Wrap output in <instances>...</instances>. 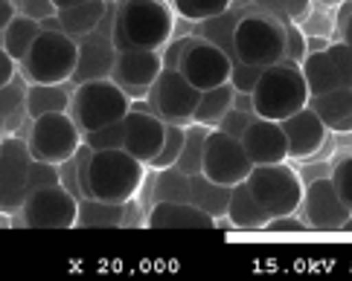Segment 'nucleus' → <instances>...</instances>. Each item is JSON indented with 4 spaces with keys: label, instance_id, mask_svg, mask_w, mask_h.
I'll use <instances>...</instances> for the list:
<instances>
[{
    "label": "nucleus",
    "instance_id": "5",
    "mask_svg": "<svg viewBox=\"0 0 352 281\" xmlns=\"http://www.w3.org/2000/svg\"><path fill=\"white\" fill-rule=\"evenodd\" d=\"M233 61L256 64V67H271L280 58H285V23L262 9L245 12L236 18V27L230 35Z\"/></svg>",
    "mask_w": 352,
    "mask_h": 281
},
{
    "label": "nucleus",
    "instance_id": "28",
    "mask_svg": "<svg viewBox=\"0 0 352 281\" xmlns=\"http://www.w3.org/2000/svg\"><path fill=\"white\" fill-rule=\"evenodd\" d=\"M233 101H236L233 82L219 84V87H212V90H204V93H201L198 108H195V122L207 125V127H216L224 119V113L233 108Z\"/></svg>",
    "mask_w": 352,
    "mask_h": 281
},
{
    "label": "nucleus",
    "instance_id": "24",
    "mask_svg": "<svg viewBox=\"0 0 352 281\" xmlns=\"http://www.w3.org/2000/svg\"><path fill=\"white\" fill-rule=\"evenodd\" d=\"M228 200H230V186H219L212 183L204 174H190V203H195L198 209H204L212 218L228 215Z\"/></svg>",
    "mask_w": 352,
    "mask_h": 281
},
{
    "label": "nucleus",
    "instance_id": "8",
    "mask_svg": "<svg viewBox=\"0 0 352 281\" xmlns=\"http://www.w3.org/2000/svg\"><path fill=\"white\" fill-rule=\"evenodd\" d=\"M82 143H85V134L79 131V125L73 122L67 110L44 113V117L32 119L30 136H27V148L32 160H44L56 165L76 157Z\"/></svg>",
    "mask_w": 352,
    "mask_h": 281
},
{
    "label": "nucleus",
    "instance_id": "36",
    "mask_svg": "<svg viewBox=\"0 0 352 281\" xmlns=\"http://www.w3.org/2000/svg\"><path fill=\"white\" fill-rule=\"evenodd\" d=\"M265 67H256V64H242V61H233V75L230 82L239 93H250L254 90V84L259 82V75Z\"/></svg>",
    "mask_w": 352,
    "mask_h": 281
},
{
    "label": "nucleus",
    "instance_id": "7",
    "mask_svg": "<svg viewBox=\"0 0 352 281\" xmlns=\"http://www.w3.org/2000/svg\"><path fill=\"white\" fill-rule=\"evenodd\" d=\"M248 188L254 195L262 209H265L271 218H280V215H294L303 203V180L300 174L292 169L288 162H276V165H254V171L248 174Z\"/></svg>",
    "mask_w": 352,
    "mask_h": 281
},
{
    "label": "nucleus",
    "instance_id": "34",
    "mask_svg": "<svg viewBox=\"0 0 352 281\" xmlns=\"http://www.w3.org/2000/svg\"><path fill=\"white\" fill-rule=\"evenodd\" d=\"M61 183V171L56 162H44V160H32L30 162V177H27V188H47V186H58Z\"/></svg>",
    "mask_w": 352,
    "mask_h": 281
},
{
    "label": "nucleus",
    "instance_id": "12",
    "mask_svg": "<svg viewBox=\"0 0 352 281\" xmlns=\"http://www.w3.org/2000/svg\"><path fill=\"white\" fill-rule=\"evenodd\" d=\"M178 70L190 79V84H195L201 93L212 90L219 84H228L233 75V58L224 53V49L210 41L204 35H192L190 47L184 49Z\"/></svg>",
    "mask_w": 352,
    "mask_h": 281
},
{
    "label": "nucleus",
    "instance_id": "26",
    "mask_svg": "<svg viewBox=\"0 0 352 281\" xmlns=\"http://www.w3.org/2000/svg\"><path fill=\"white\" fill-rule=\"evenodd\" d=\"M125 218V203H105V200H96V197H85L79 200V218L76 226L85 229H120Z\"/></svg>",
    "mask_w": 352,
    "mask_h": 281
},
{
    "label": "nucleus",
    "instance_id": "30",
    "mask_svg": "<svg viewBox=\"0 0 352 281\" xmlns=\"http://www.w3.org/2000/svg\"><path fill=\"white\" fill-rule=\"evenodd\" d=\"M233 6V0H172L175 15L192 23H204L210 18L224 15Z\"/></svg>",
    "mask_w": 352,
    "mask_h": 281
},
{
    "label": "nucleus",
    "instance_id": "33",
    "mask_svg": "<svg viewBox=\"0 0 352 281\" xmlns=\"http://www.w3.org/2000/svg\"><path fill=\"white\" fill-rule=\"evenodd\" d=\"M85 143L91 145L94 151H105V148H122L125 145V127L122 119L120 122H111L105 127H96V131L85 134Z\"/></svg>",
    "mask_w": 352,
    "mask_h": 281
},
{
    "label": "nucleus",
    "instance_id": "16",
    "mask_svg": "<svg viewBox=\"0 0 352 281\" xmlns=\"http://www.w3.org/2000/svg\"><path fill=\"white\" fill-rule=\"evenodd\" d=\"M242 145L254 165H276L288 162V139L280 122L254 117L242 134Z\"/></svg>",
    "mask_w": 352,
    "mask_h": 281
},
{
    "label": "nucleus",
    "instance_id": "25",
    "mask_svg": "<svg viewBox=\"0 0 352 281\" xmlns=\"http://www.w3.org/2000/svg\"><path fill=\"white\" fill-rule=\"evenodd\" d=\"M38 35H41V21H35L30 15H23V12H18V15L9 21V27L3 29L0 38H3V49L21 64Z\"/></svg>",
    "mask_w": 352,
    "mask_h": 281
},
{
    "label": "nucleus",
    "instance_id": "35",
    "mask_svg": "<svg viewBox=\"0 0 352 281\" xmlns=\"http://www.w3.org/2000/svg\"><path fill=\"white\" fill-rule=\"evenodd\" d=\"M329 180H332V186L338 191V197H341L346 203V209L352 212V157H341L335 162Z\"/></svg>",
    "mask_w": 352,
    "mask_h": 281
},
{
    "label": "nucleus",
    "instance_id": "19",
    "mask_svg": "<svg viewBox=\"0 0 352 281\" xmlns=\"http://www.w3.org/2000/svg\"><path fill=\"white\" fill-rule=\"evenodd\" d=\"M146 226L152 229H216L219 221L190 200H157L148 212Z\"/></svg>",
    "mask_w": 352,
    "mask_h": 281
},
{
    "label": "nucleus",
    "instance_id": "38",
    "mask_svg": "<svg viewBox=\"0 0 352 281\" xmlns=\"http://www.w3.org/2000/svg\"><path fill=\"white\" fill-rule=\"evenodd\" d=\"M306 38L297 32V27H292V23H285V58H292V61H303L306 58Z\"/></svg>",
    "mask_w": 352,
    "mask_h": 281
},
{
    "label": "nucleus",
    "instance_id": "10",
    "mask_svg": "<svg viewBox=\"0 0 352 281\" xmlns=\"http://www.w3.org/2000/svg\"><path fill=\"white\" fill-rule=\"evenodd\" d=\"M254 171L248 151L242 139L224 134L221 127H210L207 148H204V162H201V174L210 177L219 186H239L248 180V174Z\"/></svg>",
    "mask_w": 352,
    "mask_h": 281
},
{
    "label": "nucleus",
    "instance_id": "42",
    "mask_svg": "<svg viewBox=\"0 0 352 281\" xmlns=\"http://www.w3.org/2000/svg\"><path fill=\"white\" fill-rule=\"evenodd\" d=\"M15 70H18V61L6 53L3 44H0V90H6V87L12 84V79H15Z\"/></svg>",
    "mask_w": 352,
    "mask_h": 281
},
{
    "label": "nucleus",
    "instance_id": "39",
    "mask_svg": "<svg viewBox=\"0 0 352 281\" xmlns=\"http://www.w3.org/2000/svg\"><path fill=\"white\" fill-rule=\"evenodd\" d=\"M15 6H18V12H23V15H30L35 21H44L58 12L53 0H15Z\"/></svg>",
    "mask_w": 352,
    "mask_h": 281
},
{
    "label": "nucleus",
    "instance_id": "6",
    "mask_svg": "<svg viewBox=\"0 0 352 281\" xmlns=\"http://www.w3.org/2000/svg\"><path fill=\"white\" fill-rule=\"evenodd\" d=\"M131 110V99L122 87L111 79H91L76 84L70 96V117L79 125L82 134H91L96 127H105L111 122L125 119Z\"/></svg>",
    "mask_w": 352,
    "mask_h": 281
},
{
    "label": "nucleus",
    "instance_id": "22",
    "mask_svg": "<svg viewBox=\"0 0 352 281\" xmlns=\"http://www.w3.org/2000/svg\"><path fill=\"white\" fill-rule=\"evenodd\" d=\"M228 218L236 229H265L271 215L262 209V203L250 195L248 183H239L230 188V200H228Z\"/></svg>",
    "mask_w": 352,
    "mask_h": 281
},
{
    "label": "nucleus",
    "instance_id": "3",
    "mask_svg": "<svg viewBox=\"0 0 352 281\" xmlns=\"http://www.w3.org/2000/svg\"><path fill=\"white\" fill-rule=\"evenodd\" d=\"M146 180V162L131 157L125 148H105L91 154L87 169V197L105 203H129Z\"/></svg>",
    "mask_w": 352,
    "mask_h": 281
},
{
    "label": "nucleus",
    "instance_id": "17",
    "mask_svg": "<svg viewBox=\"0 0 352 281\" xmlns=\"http://www.w3.org/2000/svg\"><path fill=\"white\" fill-rule=\"evenodd\" d=\"M280 125H283L285 139H288V160H309V157H314L323 148L326 136H329L326 125L320 122V117L309 105L300 108L297 113H292V117H285Z\"/></svg>",
    "mask_w": 352,
    "mask_h": 281
},
{
    "label": "nucleus",
    "instance_id": "47",
    "mask_svg": "<svg viewBox=\"0 0 352 281\" xmlns=\"http://www.w3.org/2000/svg\"><path fill=\"white\" fill-rule=\"evenodd\" d=\"M0 148H3V136H0Z\"/></svg>",
    "mask_w": 352,
    "mask_h": 281
},
{
    "label": "nucleus",
    "instance_id": "27",
    "mask_svg": "<svg viewBox=\"0 0 352 281\" xmlns=\"http://www.w3.org/2000/svg\"><path fill=\"white\" fill-rule=\"evenodd\" d=\"M23 105H27L30 119H38L44 113L70 110V93L65 90V84H30Z\"/></svg>",
    "mask_w": 352,
    "mask_h": 281
},
{
    "label": "nucleus",
    "instance_id": "4",
    "mask_svg": "<svg viewBox=\"0 0 352 281\" xmlns=\"http://www.w3.org/2000/svg\"><path fill=\"white\" fill-rule=\"evenodd\" d=\"M18 67L30 84H67L79 67V38L61 29H41Z\"/></svg>",
    "mask_w": 352,
    "mask_h": 281
},
{
    "label": "nucleus",
    "instance_id": "31",
    "mask_svg": "<svg viewBox=\"0 0 352 281\" xmlns=\"http://www.w3.org/2000/svg\"><path fill=\"white\" fill-rule=\"evenodd\" d=\"M157 200H190V174H184L178 165L160 169L155 186V203Z\"/></svg>",
    "mask_w": 352,
    "mask_h": 281
},
{
    "label": "nucleus",
    "instance_id": "32",
    "mask_svg": "<svg viewBox=\"0 0 352 281\" xmlns=\"http://www.w3.org/2000/svg\"><path fill=\"white\" fill-rule=\"evenodd\" d=\"M184 139H186V127L166 122V139H163V148H160V154L152 162H148V165L157 169V171L175 165V162H178V157H181V151H184Z\"/></svg>",
    "mask_w": 352,
    "mask_h": 281
},
{
    "label": "nucleus",
    "instance_id": "44",
    "mask_svg": "<svg viewBox=\"0 0 352 281\" xmlns=\"http://www.w3.org/2000/svg\"><path fill=\"white\" fill-rule=\"evenodd\" d=\"M341 41H346L352 47V15L344 21V27H341Z\"/></svg>",
    "mask_w": 352,
    "mask_h": 281
},
{
    "label": "nucleus",
    "instance_id": "11",
    "mask_svg": "<svg viewBox=\"0 0 352 281\" xmlns=\"http://www.w3.org/2000/svg\"><path fill=\"white\" fill-rule=\"evenodd\" d=\"M21 215L30 229H73L79 218V197L61 183L35 188L23 200Z\"/></svg>",
    "mask_w": 352,
    "mask_h": 281
},
{
    "label": "nucleus",
    "instance_id": "41",
    "mask_svg": "<svg viewBox=\"0 0 352 281\" xmlns=\"http://www.w3.org/2000/svg\"><path fill=\"white\" fill-rule=\"evenodd\" d=\"M309 223L300 221L297 215H280V218H271L265 232H306Z\"/></svg>",
    "mask_w": 352,
    "mask_h": 281
},
{
    "label": "nucleus",
    "instance_id": "13",
    "mask_svg": "<svg viewBox=\"0 0 352 281\" xmlns=\"http://www.w3.org/2000/svg\"><path fill=\"white\" fill-rule=\"evenodd\" d=\"M30 162L32 154L27 148V139H3V148H0V212H21L30 195Z\"/></svg>",
    "mask_w": 352,
    "mask_h": 281
},
{
    "label": "nucleus",
    "instance_id": "46",
    "mask_svg": "<svg viewBox=\"0 0 352 281\" xmlns=\"http://www.w3.org/2000/svg\"><path fill=\"white\" fill-rule=\"evenodd\" d=\"M341 232H352V215H349V221L344 223V229H341Z\"/></svg>",
    "mask_w": 352,
    "mask_h": 281
},
{
    "label": "nucleus",
    "instance_id": "15",
    "mask_svg": "<svg viewBox=\"0 0 352 281\" xmlns=\"http://www.w3.org/2000/svg\"><path fill=\"white\" fill-rule=\"evenodd\" d=\"M125 127V151L131 157H137L140 162H152L160 148H163V139H166V122H163L157 113L152 110H143V108H131L122 119Z\"/></svg>",
    "mask_w": 352,
    "mask_h": 281
},
{
    "label": "nucleus",
    "instance_id": "37",
    "mask_svg": "<svg viewBox=\"0 0 352 281\" xmlns=\"http://www.w3.org/2000/svg\"><path fill=\"white\" fill-rule=\"evenodd\" d=\"M254 117L256 113L254 110H242V108H230L228 113H224V119L216 125V127H221L224 134H230V136H236V139H242V134H245V127L254 122Z\"/></svg>",
    "mask_w": 352,
    "mask_h": 281
},
{
    "label": "nucleus",
    "instance_id": "18",
    "mask_svg": "<svg viewBox=\"0 0 352 281\" xmlns=\"http://www.w3.org/2000/svg\"><path fill=\"white\" fill-rule=\"evenodd\" d=\"M160 70H163L160 49L131 47V49H120L117 53L111 79H114L122 90H129V87H152Z\"/></svg>",
    "mask_w": 352,
    "mask_h": 281
},
{
    "label": "nucleus",
    "instance_id": "21",
    "mask_svg": "<svg viewBox=\"0 0 352 281\" xmlns=\"http://www.w3.org/2000/svg\"><path fill=\"white\" fill-rule=\"evenodd\" d=\"M300 70H303V79L309 84V93L311 96L329 93V90H335V87L349 84L344 79V73L338 70L335 58L326 53V49H314V53H306V58L300 61Z\"/></svg>",
    "mask_w": 352,
    "mask_h": 281
},
{
    "label": "nucleus",
    "instance_id": "45",
    "mask_svg": "<svg viewBox=\"0 0 352 281\" xmlns=\"http://www.w3.org/2000/svg\"><path fill=\"white\" fill-rule=\"evenodd\" d=\"M56 9H67V6H79V3H87V0H53Z\"/></svg>",
    "mask_w": 352,
    "mask_h": 281
},
{
    "label": "nucleus",
    "instance_id": "40",
    "mask_svg": "<svg viewBox=\"0 0 352 281\" xmlns=\"http://www.w3.org/2000/svg\"><path fill=\"white\" fill-rule=\"evenodd\" d=\"M192 41V35H186V38H178V41H172L160 49V56H163V70H178V64H181V56H184V49L190 47Z\"/></svg>",
    "mask_w": 352,
    "mask_h": 281
},
{
    "label": "nucleus",
    "instance_id": "23",
    "mask_svg": "<svg viewBox=\"0 0 352 281\" xmlns=\"http://www.w3.org/2000/svg\"><path fill=\"white\" fill-rule=\"evenodd\" d=\"M108 12V0H87V3L79 6H67V9H58V23H61V32H67L73 38H82L87 32H94L99 23H102Z\"/></svg>",
    "mask_w": 352,
    "mask_h": 281
},
{
    "label": "nucleus",
    "instance_id": "9",
    "mask_svg": "<svg viewBox=\"0 0 352 281\" xmlns=\"http://www.w3.org/2000/svg\"><path fill=\"white\" fill-rule=\"evenodd\" d=\"M201 101V90L181 70H160L155 79L152 90H148V105L152 113L169 125H192L195 122V108Z\"/></svg>",
    "mask_w": 352,
    "mask_h": 281
},
{
    "label": "nucleus",
    "instance_id": "2",
    "mask_svg": "<svg viewBox=\"0 0 352 281\" xmlns=\"http://www.w3.org/2000/svg\"><path fill=\"white\" fill-rule=\"evenodd\" d=\"M309 84L303 79L300 64L292 58H280L276 64L262 70L259 82L250 90L254 99V113L262 119L283 122L285 117H292L300 108L309 105Z\"/></svg>",
    "mask_w": 352,
    "mask_h": 281
},
{
    "label": "nucleus",
    "instance_id": "29",
    "mask_svg": "<svg viewBox=\"0 0 352 281\" xmlns=\"http://www.w3.org/2000/svg\"><path fill=\"white\" fill-rule=\"evenodd\" d=\"M207 136H210V127L207 125H186V139H184V151L178 157V169L184 174H198L201 171V162H204V148H207Z\"/></svg>",
    "mask_w": 352,
    "mask_h": 281
},
{
    "label": "nucleus",
    "instance_id": "14",
    "mask_svg": "<svg viewBox=\"0 0 352 281\" xmlns=\"http://www.w3.org/2000/svg\"><path fill=\"white\" fill-rule=\"evenodd\" d=\"M300 209H303V221L309 223V229H318V232H341L352 215L346 203L338 197L329 177H318L306 186Z\"/></svg>",
    "mask_w": 352,
    "mask_h": 281
},
{
    "label": "nucleus",
    "instance_id": "20",
    "mask_svg": "<svg viewBox=\"0 0 352 281\" xmlns=\"http://www.w3.org/2000/svg\"><path fill=\"white\" fill-rule=\"evenodd\" d=\"M309 108L320 117L326 131L352 134V84L335 87L320 96H309Z\"/></svg>",
    "mask_w": 352,
    "mask_h": 281
},
{
    "label": "nucleus",
    "instance_id": "1",
    "mask_svg": "<svg viewBox=\"0 0 352 281\" xmlns=\"http://www.w3.org/2000/svg\"><path fill=\"white\" fill-rule=\"evenodd\" d=\"M175 32V9L169 0H117L114 47L163 49Z\"/></svg>",
    "mask_w": 352,
    "mask_h": 281
},
{
    "label": "nucleus",
    "instance_id": "43",
    "mask_svg": "<svg viewBox=\"0 0 352 281\" xmlns=\"http://www.w3.org/2000/svg\"><path fill=\"white\" fill-rule=\"evenodd\" d=\"M18 15V6L15 0H0V35H3V29L9 27V21Z\"/></svg>",
    "mask_w": 352,
    "mask_h": 281
}]
</instances>
